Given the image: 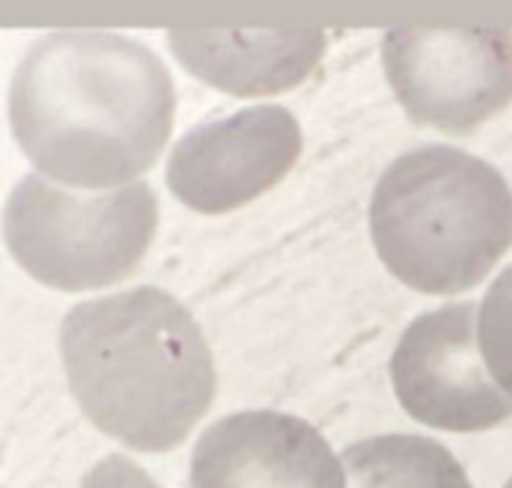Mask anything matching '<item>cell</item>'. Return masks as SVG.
Returning a JSON list of instances; mask_svg holds the SVG:
<instances>
[{
	"label": "cell",
	"mask_w": 512,
	"mask_h": 488,
	"mask_svg": "<svg viewBox=\"0 0 512 488\" xmlns=\"http://www.w3.org/2000/svg\"><path fill=\"white\" fill-rule=\"evenodd\" d=\"M190 488H347V470L311 422L244 410L202 431L190 455Z\"/></svg>",
	"instance_id": "8"
},
{
	"label": "cell",
	"mask_w": 512,
	"mask_h": 488,
	"mask_svg": "<svg viewBox=\"0 0 512 488\" xmlns=\"http://www.w3.org/2000/svg\"><path fill=\"white\" fill-rule=\"evenodd\" d=\"M380 52L395 100L419 127L470 136L512 106V31L392 28Z\"/></svg>",
	"instance_id": "5"
},
{
	"label": "cell",
	"mask_w": 512,
	"mask_h": 488,
	"mask_svg": "<svg viewBox=\"0 0 512 488\" xmlns=\"http://www.w3.org/2000/svg\"><path fill=\"white\" fill-rule=\"evenodd\" d=\"M503 488H512V476H509V482H506V485H503Z\"/></svg>",
	"instance_id": "13"
},
{
	"label": "cell",
	"mask_w": 512,
	"mask_h": 488,
	"mask_svg": "<svg viewBox=\"0 0 512 488\" xmlns=\"http://www.w3.org/2000/svg\"><path fill=\"white\" fill-rule=\"evenodd\" d=\"M368 223L377 257L404 287L458 296L512 248V187L482 157L422 145L380 175Z\"/></svg>",
	"instance_id": "3"
},
{
	"label": "cell",
	"mask_w": 512,
	"mask_h": 488,
	"mask_svg": "<svg viewBox=\"0 0 512 488\" xmlns=\"http://www.w3.org/2000/svg\"><path fill=\"white\" fill-rule=\"evenodd\" d=\"M347 488H473L461 461L422 434H377L344 449Z\"/></svg>",
	"instance_id": "10"
},
{
	"label": "cell",
	"mask_w": 512,
	"mask_h": 488,
	"mask_svg": "<svg viewBox=\"0 0 512 488\" xmlns=\"http://www.w3.org/2000/svg\"><path fill=\"white\" fill-rule=\"evenodd\" d=\"M302 124L284 106H250L184 133L166 163L172 196L199 214H229L281 184L302 157Z\"/></svg>",
	"instance_id": "7"
},
{
	"label": "cell",
	"mask_w": 512,
	"mask_h": 488,
	"mask_svg": "<svg viewBox=\"0 0 512 488\" xmlns=\"http://www.w3.org/2000/svg\"><path fill=\"white\" fill-rule=\"evenodd\" d=\"M160 223L157 193L127 184L76 193L43 175H25L4 205V238L13 260L40 284L88 293L130 278Z\"/></svg>",
	"instance_id": "4"
},
{
	"label": "cell",
	"mask_w": 512,
	"mask_h": 488,
	"mask_svg": "<svg viewBox=\"0 0 512 488\" xmlns=\"http://www.w3.org/2000/svg\"><path fill=\"white\" fill-rule=\"evenodd\" d=\"M178 64L214 91L272 97L299 88L323 61L326 31H169Z\"/></svg>",
	"instance_id": "9"
},
{
	"label": "cell",
	"mask_w": 512,
	"mask_h": 488,
	"mask_svg": "<svg viewBox=\"0 0 512 488\" xmlns=\"http://www.w3.org/2000/svg\"><path fill=\"white\" fill-rule=\"evenodd\" d=\"M476 320V305L455 302L416 317L404 329L389 374L410 419L470 434L497 428L512 416V395L494 383L482 362Z\"/></svg>",
	"instance_id": "6"
},
{
	"label": "cell",
	"mask_w": 512,
	"mask_h": 488,
	"mask_svg": "<svg viewBox=\"0 0 512 488\" xmlns=\"http://www.w3.org/2000/svg\"><path fill=\"white\" fill-rule=\"evenodd\" d=\"M479 353L494 383L512 395V266L488 287L476 320Z\"/></svg>",
	"instance_id": "11"
},
{
	"label": "cell",
	"mask_w": 512,
	"mask_h": 488,
	"mask_svg": "<svg viewBox=\"0 0 512 488\" xmlns=\"http://www.w3.org/2000/svg\"><path fill=\"white\" fill-rule=\"evenodd\" d=\"M175 124V85L142 43L58 31L31 46L10 85V127L43 178L76 190L136 184Z\"/></svg>",
	"instance_id": "1"
},
{
	"label": "cell",
	"mask_w": 512,
	"mask_h": 488,
	"mask_svg": "<svg viewBox=\"0 0 512 488\" xmlns=\"http://www.w3.org/2000/svg\"><path fill=\"white\" fill-rule=\"evenodd\" d=\"M82 488H163L148 476L145 467H139L127 455H106L100 458L85 476Z\"/></svg>",
	"instance_id": "12"
},
{
	"label": "cell",
	"mask_w": 512,
	"mask_h": 488,
	"mask_svg": "<svg viewBox=\"0 0 512 488\" xmlns=\"http://www.w3.org/2000/svg\"><path fill=\"white\" fill-rule=\"evenodd\" d=\"M61 359L82 413L136 452H172L211 410L217 371L193 314L160 287L76 305Z\"/></svg>",
	"instance_id": "2"
}]
</instances>
